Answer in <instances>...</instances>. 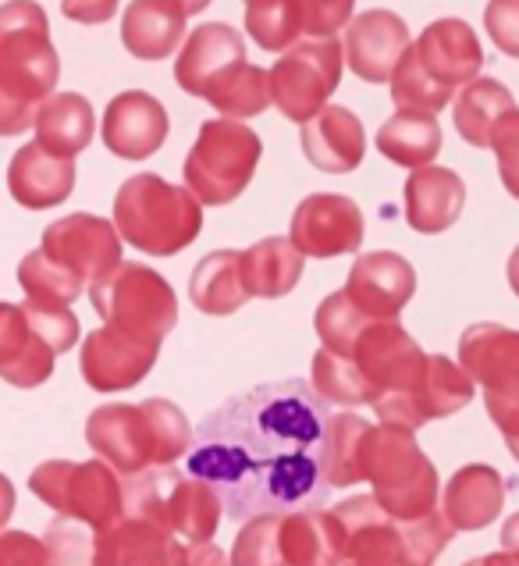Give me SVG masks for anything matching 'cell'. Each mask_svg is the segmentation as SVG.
<instances>
[{
	"mask_svg": "<svg viewBox=\"0 0 519 566\" xmlns=\"http://www.w3.org/2000/svg\"><path fill=\"white\" fill-rule=\"evenodd\" d=\"M474 399V378L466 375L459 364H452L442 353H431L427 367L420 381L405 396H388L378 399L374 410L381 417V424H399V428H424L431 420H442L459 413Z\"/></svg>",
	"mask_w": 519,
	"mask_h": 566,
	"instance_id": "9a60e30c",
	"label": "cell"
},
{
	"mask_svg": "<svg viewBox=\"0 0 519 566\" xmlns=\"http://www.w3.org/2000/svg\"><path fill=\"white\" fill-rule=\"evenodd\" d=\"M459 367L484 388V407L501 439L519 434V332L506 325H469L459 338Z\"/></svg>",
	"mask_w": 519,
	"mask_h": 566,
	"instance_id": "8fae6325",
	"label": "cell"
},
{
	"mask_svg": "<svg viewBox=\"0 0 519 566\" xmlns=\"http://www.w3.org/2000/svg\"><path fill=\"white\" fill-rule=\"evenodd\" d=\"M64 19L83 22V25H100L110 22L118 11V0H61Z\"/></svg>",
	"mask_w": 519,
	"mask_h": 566,
	"instance_id": "c3c4849f",
	"label": "cell"
},
{
	"mask_svg": "<svg viewBox=\"0 0 519 566\" xmlns=\"http://www.w3.org/2000/svg\"><path fill=\"white\" fill-rule=\"evenodd\" d=\"M19 282L25 289L29 303H40V306H72L83 296V285H86L75 271L57 264L43 247L22 256Z\"/></svg>",
	"mask_w": 519,
	"mask_h": 566,
	"instance_id": "d590c367",
	"label": "cell"
},
{
	"mask_svg": "<svg viewBox=\"0 0 519 566\" xmlns=\"http://www.w3.org/2000/svg\"><path fill=\"white\" fill-rule=\"evenodd\" d=\"M168 128V111L157 96L128 90L104 111V147L121 160H146L165 147Z\"/></svg>",
	"mask_w": 519,
	"mask_h": 566,
	"instance_id": "44dd1931",
	"label": "cell"
},
{
	"mask_svg": "<svg viewBox=\"0 0 519 566\" xmlns=\"http://www.w3.org/2000/svg\"><path fill=\"white\" fill-rule=\"evenodd\" d=\"M246 32L260 51L285 54L303 36L299 0H250L246 4Z\"/></svg>",
	"mask_w": 519,
	"mask_h": 566,
	"instance_id": "8d00e7d4",
	"label": "cell"
},
{
	"mask_svg": "<svg viewBox=\"0 0 519 566\" xmlns=\"http://www.w3.org/2000/svg\"><path fill=\"white\" fill-rule=\"evenodd\" d=\"M189 300L200 314L224 317L250 300L242 282V250H214L197 264L189 279Z\"/></svg>",
	"mask_w": 519,
	"mask_h": 566,
	"instance_id": "1f68e13d",
	"label": "cell"
},
{
	"mask_svg": "<svg viewBox=\"0 0 519 566\" xmlns=\"http://www.w3.org/2000/svg\"><path fill=\"white\" fill-rule=\"evenodd\" d=\"M405 51H410V25L395 11H363L346 29V61L363 83H392Z\"/></svg>",
	"mask_w": 519,
	"mask_h": 566,
	"instance_id": "ffe728a7",
	"label": "cell"
},
{
	"mask_svg": "<svg viewBox=\"0 0 519 566\" xmlns=\"http://www.w3.org/2000/svg\"><path fill=\"white\" fill-rule=\"evenodd\" d=\"M246 4H250V0H246Z\"/></svg>",
	"mask_w": 519,
	"mask_h": 566,
	"instance_id": "6f0895ef",
	"label": "cell"
},
{
	"mask_svg": "<svg viewBox=\"0 0 519 566\" xmlns=\"http://www.w3.org/2000/svg\"><path fill=\"white\" fill-rule=\"evenodd\" d=\"M174 535L150 516L125 513L121 521L96 531V566H171Z\"/></svg>",
	"mask_w": 519,
	"mask_h": 566,
	"instance_id": "4316f807",
	"label": "cell"
},
{
	"mask_svg": "<svg viewBox=\"0 0 519 566\" xmlns=\"http://www.w3.org/2000/svg\"><path fill=\"white\" fill-rule=\"evenodd\" d=\"M0 566H46L43 538L25 531H0Z\"/></svg>",
	"mask_w": 519,
	"mask_h": 566,
	"instance_id": "7dc6e473",
	"label": "cell"
},
{
	"mask_svg": "<svg viewBox=\"0 0 519 566\" xmlns=\"http://www.w3.org/2000/svg\"><path fill=\"white\" fill-rule=\"evenodd\" d=\"M509 285H512V293L519 296V247L509 256Z\"/></svg>",
	"mask_w": 519,
	"mask_h": 566,
	"instance_id": "db71d44e",
	"label": "cell"
},
{
	"mask_svg": "<svg viewBox=\"0 0 519 566\" xmlns=\"http://www.w3.org/2000/svg\"><path fill=\"white\" fill-rule=\"evenodd\" d=\"M346 357L356 364V370L363 375V381L370 385V392H374V402H378L388 396L410 392L420 381V375H424L431 353L416 346V338L399 325V317H388V321L370 317ZM374 402H370V407H374Z\"/></svg>",
	"mask_w": 519,
	"mask_h": 566,
	"instance_id": "4fadbf2b",
	"label": "cell"
},
{
	"mask_svg": "<svg viewBox=\"0 0 519 566\" xmlns=\"http://www.w3.org/2000/svg\"><path fill=\"white\" fill-rule=\"evenodd\" d=\"M416 293V271L405 256L392 250H374L356 256L349 271L346 296L360 306L367 317H399L402 306Z\"/></svg>",
	"mask_w": 519,
	"mask_h": 566,
	"instance_id": "7402d4cb",
	"label": "cell"
},
{
	"mask_svg": "<svg viewBox=\"0 0 519 566\" xmlns=\"http://www.w3.org/2000/svg\"><path fill=\"white\" fill-rule=\"evenodd\" d=\"M363 210L349 197L338 192H314L306 197L296 214H292L288 239L296 242V250L310 261H331V256L356 253L363 242Z\"/></svg>",
	"mask_w": 519,
	"mask_h": 566,
	"instance_id": "2e32d148",
	"label": "cell"
},
{
	"mask_svg": "<svg viewBox=\"0 0 519 566\" xmlns=\"http://www.w3.org/2000/svg\"><path fill=\"white\" fill-rule=\"evenodd\" d=\"M491 150H495V160H498L501 186H506L519 200V111H509V115L498 122Z\"/></svg>",
	"mask_w": 519,
	"mask_h": 566,
	"instance_id": "ee69618b",
	"label": "cell"
},
{
	"mask_svg": "<svg viewBox=\"0 0 519 566\" xmlns=\"http://www.w3.org/2000/svg\"><path fill=\"white\" fill-rule=\"evenodd\" d=\"M356 0H299L303 32L306 36H335L338 29L352 22Z\"/></svg>",
	"mask_w": 519,
	"mask_h": 566,
	"instance_id": "f6af8a7d",
	"label": "cell"
},
{
	"mask_svg": "<svg viewBox=\"0 0 519 566\" xmlns=\"http://www.w3.org/2000/svg\"><path fill=\"white\" fill-rule=\"evenodd\" d=\"M160 346L139 343V338L125 335L118 328H96L83 338V353H78V370L93 392H125V388L139 385L157 364Z\"/></svg>",
	"mask_w": 519,
	"mask_h": 566,
	"instance_id": "ac0fdd59",
	"label": "cell"
},
{
	"mask_svg": "<svg viewBox=\"0 0 519 566\" xmlns=\"http://www.w3.org/2000/svg\"><path fill=\"white\" fill-rule=\"evenodd\" d=\"M260 154H264V143L239 118L203 122L186 157V186L206 207L232 203L253 182Z\"/></svg>",
	"mask_w": 519,
	"mask_h": 566,
	"instance_id": "9c48e42d",
	"label": "cell"
},
{
	"mask_svg": "<svg viewBox=\"0 0 519 566\" xmlns=\"http://www.w3.org/2000/svg\"><path fill=\"white\" fill-rule=\"evenodd\" d=\"M506 446H509V452H512L516 463H519V434H512V439H506Z\"/></svg>",
	"mask_w": 519,
	"mask_h": 566,
	"instance_id": "9f6ffc18",
	"label": "cell"
},
{
	"mask_svg": "<svg viewBox=\"0 0 519 566\" xmlns=\"http://www.w3.org/2000/svg\"><path fill=\"white\" fill-rule=\"evenodd\" d=\"M328 424L331 410L310 381L256 385L200 420L186 471L221 495L229 521L320 510L331 495Z\"/></svg>",
	"mask_w": 519,
	"mask_h": 566,
	"instance_id": "6da1fadb",
	"label": "cell"
},
{
	"mask_svg": "<svg viewBox=\"0 0 519 566\" xmlns=\"http://www.w3.org/2000/svg\"><path fill=\"white\" fill-rule=\"evenodd\" d=\"M516 111L512 93L498 83V78H474L463 93L456 96V107H452V118H456L459 136L469 147H491L498 122Z\"/></svg>",
	"mask_w": 519,
	"mask_h": 566,
	"instance_id": "836d02e7",
	"label": "cell"
},
{
	"mask_svg": "<svg viewBox=\"0 0 519 566\" xmlns=\"http://www.w3.org/2000/svg\"><path fill=\"white\" fill-rule=\"evenodd\" d=\"M335 548L342 566H405L402 521L388 516L374 495H356L331 510Z\"/></svg>",
	"mask_w": 519,
	"mask_h": 566,
	"instance_id": "5bb4252c",
	"label": "cell"
},
{
	"mask_svg": "<svg viewBox=\"0 0 519 566\" xmlns=\"http://www.w3.org/2000/svg\"><path fill=\"white\" fill-rule=\"evenodd\" d=\"M363 481L374 484V499L395 521H420L437 510V471L416 446L410 428H370L363 449Z\"/></svg>",
	"mask_w": 519,
	"mask_h": 566,
	"instance_id": "8992f818",
	"label": "cell"
},
{
	"mask_svg": "<svg viewBox=\"0 0 519 566\" xmlns=\"http://www.w3.org/2000/svg\"><path fill=\"white\" fill-rule=\"evenodd\" d=\"M93 311L104 317V325L118 328L139 343L160 346L168 332L178 325V300L165 274L139 261H121L115 271L89 285Z\"/></svg>",
	"mask_w": 519,
	"mask_h": 566,
	"instance_id": "ba28073f",
	"label": "cell"
},
{
	"mask_svg": "<svg viewBox=\"0 0 519 566\" xmlns=\"http://www.w3.org/2000/svg\"><path fill=\"white\" fill-rule=\"evenodd\" d=\"M346 46L331 36H310L292 43L271 69L274 104L288 122H310L320 107H328V96L342 83Z\"/></svg>",
	"mask_w": 519,
	"mask_h": 566,
	"instance_id": "7c38bea8",
	"label": "cell"
},
{
	"mask_svg": "<svg viewBox=\"0 0 519 566\" xmlns=\"http://www.w3.org/2000/svg\"><path fill=\"white\" fill-rule=\"evenodd\" d=\"M303 261L306 256L296 250L292 239H260L250 250H242V282L246 293L256 300H282L303 279Z\"/></svg>",
	"mask_w": 519,
	"mask_h": 566,
	"instance_id": "f546056e",
	"label": "cell"
},
{
	"mask_svg": "<svg viewBox=\"0 0 519 566\" xmlns=\"http://www.w3.org/2000/svg\"><path fill=\"white\" fill-rule=\"evenodd\" d=\"M189 417L171 399H146L133 402H107L96 407L86 420V442L100 460H107L118 474L133 478L150 467H171L182 460L192 446Z\"/></svg>",
	"mask_w": 519,
	"mask_h": 566,
	"instance_id": "3957f363",
	"label": "cell"
},
{
	"mask_svg": "<svg viewBox=\"0 0 519 566\" xmlns=\"http://www.w3.org/2000/svg\"><path fill=\"white\" fill-rule=\"evenodd\" d=\"M210 107H218L224 118H256L274 104L271 93V72L256 69V64H239V69L224 78V83L206 96Z\"/></svg>",
	"mask_w": 519,
	"mask_h": 566,
	"instance_id": "74e56055",
	"label": "cell"
},
{
	"mask_svg": "<svg viewBox=\"0 0 519 566\" xmlns=\"http://www.w3.org/2000/svg\"><path fill=\"white\" fill-rule=\"evenodd\" d=\"M378 150L399 168H427L442 150V125L427 111H395L378 128Z\"/></svg>",
	"mask_w": 519,
	"mask_h": 566,
	"instance_id": "d6a6232c",
	"label": "cell"
},
{
	"mask_svg": "<svg viewBox=\"0 0 519 566\" xmlns=\"http://www.w3.org/2000/svg\"><path fill=\"white\" fill-rule=\"evenodd\" d=\"M29 489L54 513L83 521L93 531H104L125 516V484L107 460H46L29 474Z\"/></svg>",
	"mask_w": 519,
	"mask_h": 566,
	"instance_id": "30bf717a",
	"label": "cell"
},
{
	"mask_svg": "<svg viewBox=\"0 0 519 566\" xmlns=\"http://www.w3.org/2000/svg\"><path fill=\"white\" fill-rule=\"evenodd\" d=\"M115 229L150 256L182 253L203 229V207L189 186H171L153 171L125 179L115 197Z\"/></svg>",
	"mask_w": 519,
	"mask_h": 566,
	"instance_id": "5b68a950",
	"label": "cell"
},
{
	"mask_svg": "<svg viewBox=\"0 0 519 566\" xmlns=\"http://www.w3.org/2000/svg\"><path fill=\"white\" fill-rule=\"evenodd\" d=\"M46 566H96V531L72 516H54L43 531Z\"/></svg>",
	"mask_w": 519,
	"mask_h": 566,
	"instance_id": "ab89813d",
	"label": "cell"
},
{
	"mask_svg": "<svg viewBox=\"0 0 519 566\" xmlns=\"http://www.w3.org/2000/svg\"><path fill=\"white\" fill-rule=\"evenodd\" d=\"M178 4L186 8V14H200V11L210 8V0H178Z\"/></svg>",
	"mask_w": 519,
	"mask_h": 566,
	"instance_id": "11a10c76",
	"label": "cell"
},
{
	"mask_svg": "<svg viewBox=\"0 0 519 566\" xmlns=\"http://www.w3.org/2000/svg\"><path fill=\"white\" fill-rule=\"evenodd\" d=\"M466 182L452 168H416L405 182V221L420 235H442L459 221Z\"/></svg>",
	"mask_w": 519,
	"mask_h": 566,
	"instance_id": "d4e9b609",
	"label": "cell"
},
{
	"mask_svg": "<svg viewBox=\"0 0 519 566\" xmlns=\"http://www.w3.org/2000/svg\"><path fill=\"white\" fill-rule=\"evenodd\" d=\"M25 317L29 325L36 328V335L51 346L57 357L68 353L78 343V321L68 306H40V303H25Z\"/></svg>",
	"mask_w": 519,
	"mask_h": 566,
	"instance_id": "7bdbcfd3",
	"label": "cell"
},
{
	"mask_svg": "<svg viewBox=\"0 0 519 566\" xmlns=\"http://www.w3.org/2000/svg\"><path fill=\"white\" fill-rule=\"evenodd\" d=\"M43 250L93 285L121 264V232L107 218L68 214L43 229Z\"/></svg>",
	"mask_w": 519,
	"mask_h": 566,
	"instance_id": "e0dca14e",
	"label": "cell"
},
{
	"mask_svg": "<svg viewBox=\"0 0 519 566\" xmlns=\"http://www.w3.org/2000/svg\"><path fill=\"white\" fill-rule=\"evenodd\" d=\"M484 69L477 32L463 19H437L410 43L392 75V101L399 111L437 115L452 104L459 86H469Z\"/></svg>",
	"mask_w": 519,
	"mask_h": 566,
	"instance_id": "277c9868",
	"label": "cell"
},
{
	"mask_svg": "<svg viewBox=\"0 0 519 566\" xmlns=\"http://www.w3.org/2000/svg\"><path fill=\"white\" fill-rule=\"evenodd\" d=\"M61 78V57L51 22L36 0L0 4V136H22L36 125V111L51 101Z\"/></svg>",
	"mask_w": 519,
	"mask_h": 566,
	"instance_id": "7a4b0ae2",
	"label": "cell"
},
{
	"mask_svg": "<svg viewBox=\"0 0 519 566\" xmlns=\"http://www.w3.org/2000/svg\"><path fill=\"white\" fill-rule=\"evenodd\" d=\"M303 154L314 168L328 175L356 171L367 154L363 122L349 107H320L310 122H303Z\"/></svg>",
	"mask_w": 519,
	"mask_h": 566,
	"instance_id": "603a6c76",
	"label": "cell"
},
{
	"mask_svg": "<svg viewBox=\"0 0 519 566\" xmlns=\"http://www.w3.org/2000/svg\"><path fill=\"white\" fill-rule=\"evenodd\" d=\"M463 566H519V553H509V548H501V553H491V556H480V559H469Z\"/></svg>",
	"mask_w": 519,
	"mask_h": 566,
	"instance_id": "816d5d0a",
	"label": "cell"
},
{
	"mask_svg": "<svg viewBox=\"0 0 519 566\" xmlns=\"http://www.w3.org/2000/svg\"><path fill=\"white\" fill-rule=\"evenodd\" d=\"M36 143L57 157H75L89 147L96 115L83 93H54L36 111Z\"/></svg>",
	"mask_w": 519,
	"mask_h": 566,
	"instance_id": "4dcf8cb0",
	"label": "cell"
},
{
	"mask_svg": "<svg viewBox=\"0 0 519 566\" xmlns=\"http://www.w3.org/2000/svg\"><path fill=\"white\" fill-rule=\"evenodd\" d=\"M374 424H367L356 413H331L328 424V463H324V478L331 489H349V484L363 481V449L367 434Z\"/></svg>",
	"mask_w": 519,
	"mask_h": 566,
	"instance_id": "e575fe53",
	"label": "cell"
},
{
	"mask_svg": "<svg viewBox=\"0 0 519 566\" xmlns=\"http://www.w3.org/2000/svg\"><path fill=\"white\" fill-rule=\"evenodd\" d=\"M125 513L150 516L182 542H210L221 527L224 503L206 481L171 467H150L125 481Z\"/></svg>",
	"mask_w": 519,
	"mask_h": 566,
	"instance_id": "52a82bcc",
	"label": "cell"
},
{
	"mask_svg": "<svg viewBox=\"0 0 519 566\" xmlns=\"http://www.w3.org/2000/svg\"><path fill=\"white\" fill-rule=\"evenodd\" d=\"M239 64H246V43L239 32L224 22H206L186 36L182 54L174 61V78L186 93L206 101Z\"/></svg>",
	"mask_w": 519,
	"mask_h": 566,
	"instance_id": "d6986e66",
	"label": "cell"
},
{
	"mask_svg": "<svg viewBox=\"0 0 519 566\" xmlns=\"http://www.w3.org/2000/svg\"><path fill=\"white\" fill-rule=\"evenodd\" d=\"M8 189L25 210H51L75 189V157H57L40 143H25L8 165Z\"/></svg>",
	"mask_w": 519,
	"mask_h": 566,
	"instance_id": "cb8c5ba5",
	"label": "cell"
},
{
	"mask_svg": "<svg viewBox=\"0 0 519 566\" xmlns=\"http://www.w3.org/2000/svg\"><path fill=\"white\" fill-rule=\"evenodd\" d=\"M186 8L178 0H133L121 19V43L139 61H165L186 40Z\"/></svg>",
	"mask_w": 519,
	"mask_h": 566,
	"instance_id": "f1b7e54d",
	"label": "cell"
},
{
	"mask_svg": "<svg viewBox=\"0 0 519 566\" xmlns=\"http://www.w3.org/2000/svg\"><path fill=\"white\" fill-rule=\"evenodd\" d=\"M11 513H14V484L0 474V531L11 521Z\"/></svg>",
	"mask_w": 519,
	"mask_h": 566,
	"instance_id": "f907efd6",
	"label": "cell"
},
{
	"mask_svg": "<svg viewBox=\"0 0 519 566\" xmlns=\"http://www.w3.org/2000/svg\"><path fill=\"white\" fill-rule=\"evenodd\" d=\"M171 566H232V559L210 542H182L174 548Z\"/></svg>",
	"mask_w": 519,
	"mask_h": 566,
	"instance_id": "681fc988",
	"label": "cell"
},
{
	"mask_svg": "<svg viewBox=\"0 0 519 566\" xmlns=\"http://www.w3.org/2000/svg\"><path fill=\"white\" fill-rule=\"evenodd\" d=\"M506 506V478L488 463H466L445 484L442 510L456 531H484Z\"/></svg>",
	"mask_w": 519,
	"mask_h": 566,
	"instance_id": "83f0119b",
	"label": "cell"
},
{
	"mask_svg": "<svg viewBox=\"0 0 519 566\" xmlns=\"http://www.w3.org/2000/svg\"><path fill=\"white\" fill-rule=\"evenodd\" d=\"M484 25L501 54L519 57V0H491L484 8Z\"/></svg>",
	"mask_w": 519,
	"mask_h": 566,
	"instance_id": "bcb514c9",
	"label": "cell"
},
{
	"mask_svg": "<svg viewBox=\"0 0 519 566\" xmlns=\"http://www.w3.org/2000/svg\"><path fill=\"white\" fill-rule=\"evenodd\" d=\"M57 353L29 325L25 306L0 300V378L14 388H36L54 375Z\"/></svg>",
	"mask_w": 519,
	"mask_h": 566,
	"instance_id": "484cf974",
	"label": "cell"
},
{
	"mask_svg": "<svg viewBox=\"0 0 519 566\" xmlns=\"http://www.w3.org/2000/svg\"><path fill=\"white\" fill-rule=\"evenodd\" d=\"M282 513H260L239 531L232 545V566H285L278 542Z\"/></svg>",
	"mask_w": 519,
	"mask_h": 566,
	"instance_id": "60d3db41",
	"label": "cell"
},
{
	"mask_svg": "<svg viewBox=\"0 0 519 566\" xmlns=\"http://www.w3.org/2000/svg\"><path fill=\"white\" fill-rule=\"evenodd\" d=\"M456 527L448 524L445 510H431L420 521H402V542H405V566H431L445 553Z\"/></svg>",
	"mask_w": 519,
	"mask_h": 566,
	"instance_id": "b9f144b4",
	"label": "cell"
},
{
	"mask_svg": "<svg viewBox=\"0 0 519 566\" xmlns=\"http://www.w3.org/2000/svg\"><path fill=\"white\" fill-rule=\"evenodd\" d=\"M310 385L317 388V396L324 402H335V407H363V402H374V392L363 381V375L356 370L349 357H338L331 349H320L314 357V375Z\"/></svg>",
	"mask_w": 519,
	"mask_h": 566,
	"instance_id": "f35d334b",
	"label": "cell"
},
{
	"mask_svg": "<svg viewBox=\"0 0 519 566\" xmlns=\"http://www.w3.org/2000/svg\"><path fill=\"white\" fill-rule=\"evenodd\" d=\"M501 548H509V553H519V513H512L506 527H501Z\"/></svg>",
	"mask_w": 519,
	"mask_h": 566,
	"instance_id": "f5cc1de1",
	"label": "cell"
}]
</instances>
